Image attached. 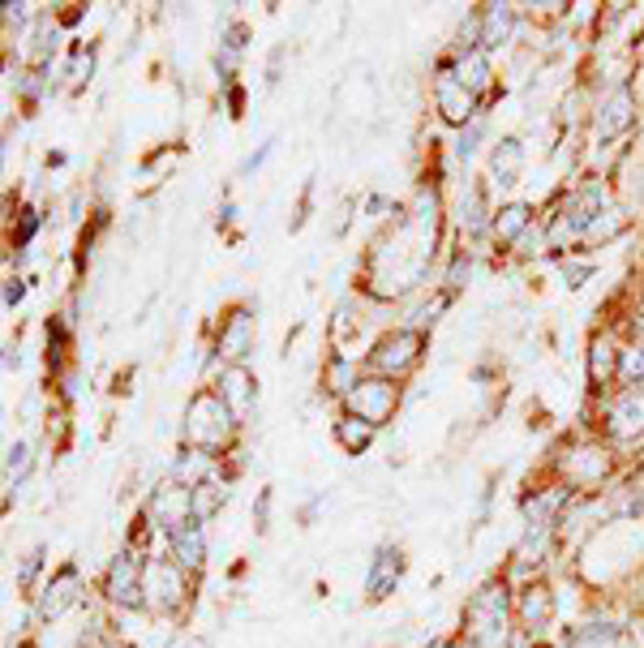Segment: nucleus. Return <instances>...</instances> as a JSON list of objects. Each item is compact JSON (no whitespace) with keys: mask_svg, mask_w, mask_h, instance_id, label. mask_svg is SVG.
Here are the masks:
<instances>
[{"mask_svg":"<svg viewBox=\"0 0 644 648\" xmlns=\"http://www.w3.org/2000/svg\"><path fill=\"white\" fill-rule=\"evenodd\" d=\"M464 636L473 648H511L516 640V598L507 593V580H486L464 601Z\"/></svg>","mask_w":644,"mask_h":648,"instance_id":"nucleus-1","label":"nucleus"},{"mask_svg":"<svg viewBox=\"0 0 644 648\" xmlns=\"http://www.w3.org/2000/svg\"><path fill=\"white\" fill-rule=\"evenodd\" d=\"M100 593L112 610L121 614H134V610H147V558L134 546H125L103 571Z\"/></svg>","mask_w":644,"mask_h":648,"instance_id":"nucleus-2","label":"nucleus"},{"mask_svg":"<svg viewBox=\"0 0 644 648\" xmlns=\"http://www.w3.org/2000/svg\"><path fill=\"white\" fill-rule=\"evenodd\" d=\"M194 598V576L181 571L168 554L163 558H147V610L159 618H177L185 614V605Z\"/></svg>","mask_w":644,"mask_h":648,"instance_id":"nucleus-3","label":"nucleus"},{"mask_svg":"<svg viewBox=\"0 0 644 648\" xmlns=\"http://www.w3.org/2000/svg\"><path fill=\"white\" fill-rule=\"evenodd\" d=\"M228 434H233V408L224 403V396H211V391L194 396L185 412V439L202 451H215Z\"/></svg>","mask_w":644,"mask_h":648,"instance_id":"nucleus-4","label":"nucleus"},{"mask_svg":"<svg viewBox=\"0 0 644 648\" xmlns=\"http://www.w3.org/2000/svg\"><path fill=\"white\" fill-rule=\"evenodd\" d=\"M87 601V584H82V571L69 562V567H60L56 576H52L48 584L35 593V605H31V614L39 618V623H60L69 610H78Z\"/></svg>","mask_w":644,"mask_h":648,"instance_id":"nucleus-5","label":"nucleus"},{"mask_svg":"<svg viewBox=\"0 0 644 648\" xmlns=\"http://www.w3.org/2000/svg\"><path fill=\"white\" fill-rule=\"evenodd\" d=\"M348 408H352V417H361V421H370V425L379 430L383 421L396 417L399 387L387 383V378H361V383L348 387Z\"/></svg>","mask_w":644,"mask_h":648,"instance_id":"nucleus-6","label":"nucleus"},{"mask_svg":"<svg viewBox=\"0 0 644 648\" xmlns=\"http://www.w3.org/2000/svg\"><path fill=\"white\" fill-rule=\"evenodd\" d=\"M597 219H601V190L597 185L576 190L572 198L563 202V211H558V219L550 228V241L558 246V241H572V237H585V232H594Z\"/></svg>","mask_w":644,"mask_h":648,"instance_id":"nucleus-7","label":"nucleus"},{"mask_svg":"<svg viewBox=\"0 0 644 648\" xmlns=\"http://www.w3.org/2000/svg\"><path fill=\"white\" fill-rule=\"evenodd\" d=\"M554 614H558V601H554V589L542 584V580H533V584H524L516 593V627L524 636L542 640L545 632L554 627Z\"/></svg>","mask_w":644,"mask_h":648,"instance_id":"nucleus-8","label":"nucleus"},{"mask_svg":"<svg viewBox=\"0 0 644 648\" xmlns=\"http://www.w3.org/2000/svg\"><path fill=\"white\" fill-rule=\"evenodd\" d=\"M404 580V549L396 542H383L365 567V601H387Z\"/></svg>","mask_w":644,"mask_h":648,"instance_id":"nucleus-9","label":"nucleus"},{"mask_svg":"<svg viewBox=\"0 0 644 648\" xmlns=\"http://www.w3.org/2000/svg\"><path fill=\"white\" fill-rule=\"evenodd\" d=\"M150 520H155V528H159L163 537H168L172 528L190 524V520H194V490H185V486H177V481L159 486V490L150 494Z\"/></svg>","mask_w":644,"mask_h":648,"instance_id":"nucleus-10","label":"nucleus"},{"mask_svg":"<svg viewBox=\"0 0 644 648\" xmlns=\"http://www.w3.org/2000/svg\"><path fill=\"white\" fill-rule=\"evenodd\" d=\"M417 356H421V336L417 331H396V336L379 340V349L370 352V365L379 374H404V370L417 365Z\"/></svg>","mask_w":644,"mask_h":648,"instance_id":"nucleus-11","label":"nucleus"},{"mask_svg":"<svg viewBox=\"0 0 644 648\" xmlns=\"http://www.w3.org/2000/svg\"><path fill=\"white\" fill-rule=\"evenodd\" d=\"M168 558H172L181 571L199 576L202 567H206V524L190 520V524L172 528V533H168Z\"/></svg>","mask_w":644,"mask_h":648,"instance_id":"nucleus-12","label":"nucleus"},{"mask_svg":"<svg viewBox=\"0 0 644 648\" xmlns=\"http://www.w3.org/2000/svg\"><path fill=\"white\" fill-rule=\"evenodd\" d=\"M632 121H636L632 91H628V87H619L610 100L601 103V112H597V143H614L619 134H628V129H632Z\"/></svg>","mask_w":644,"mask_h":648,"instance_id":"nucleus-13","label":"nucleus"},{"mask_svg":"<svg viewBox=\"0 0 644 648\" xmlns=\"http://www.w3.org/2000/svg\"><path fill=\"white\" fill-rule=\"evenodd\" d=\"M434 100H439V112H443L451 125H464L473 116V91L455 78V73H439L434 82Z\"/></svg>","mask_w":644,"mask_h":648,"instance_id":"nucleus-14","label":"nucleus"},{"mask_svg":"<svg viewBox=\"0 0 644 648\" xmlns=\"http://www.w3.org/2000/svg\"><path fill=\"white\" fill-rule=\"evenodd\" d=\"M215 477V455L202 447H185L177 459H172V481L185 486V490H199Z\"/></svg>","mask_w":644,"mask_h":648,"instance_id":"nucleus-15","label":"nucleus"},{"mask_svg":"<svg viewBox=\"0 0 644 648\" xmlns=\"http://www.w3.org/2000/svg\"><path fill=\"white\" fill-rule=\"evenodd\" d=\"M219 396L233 408V417H246L249 408L258 403V383H253V374H249L246 365H233V370H224V378H219Z\"/></svg>","mask_w":644,"mask_h":648,"instance_id":"nucleus-16","label":"nucleus"},{"mask_svg":"<svg viewBox=\"0 0 644 648\" xmlns=\"http://www.w3.org/2000/svg\"><path fill=\"white\" fill-rule=\"evenodd\" d=\"M524 172V147L516 138H502L495 150H490V177H495L498 190H511Z\"/></svg>","mask_w":644,"mask_h":648,"instance_id":"nucleus-17","label":"nucleus"},{"mask_svg":"<svg viewBox=\"0 0 644 648\" xmlns=\"http://www.w3.org/2000/svg\"><path fill=\"white\" fill-rule=\"evenodd\" d=\"M253 344V318H249L246 309H237L228 322H224V331H219V356L224 361H241Z\"/></svg>","mask_w":644,"mask_h":648,"instance_id":"nucleus-18","label":"nucleus"},{"mask_svg":"<svg viewBox=\"0 0 644 648\" xmlns=\"http://www.w3.org/2000/svg\"><path fill=\"white\" fill-rule=\"evenodd\" d=\"M511 31H516V9L511 4H486V13H482V48H502L511 39Z\"/></svg>","mask_w":644,"mask_h":648,"instance_id":"nucleus-19","label":"nucleus"},{"mask_svg":"<svg viewBox=\"0 0 644 648\" xmlns=\"http://www.w3.org/2000/svg\"><path fill=\"white\" fill-rule=\"evenodd\" d=\"M529 219H533V211L524 206V202H511V206H502L495 215V237L498 241H520L524 237V228H529Z\"/></svg>","mask_w":644,"mask_h":648,"instance_id":"nucleus-20","label":"nucleus"},{"mask_svg":"<svg viewBox=\"0 0 644 648\" xmlns=\"http://www.w3.org/2000/svg\"><path fill=\"white\" fill-rule=\"evenodd\" d=\"M44 567H48V549L35 546L22 562H18V571H13V584H18V593L22 598H35V589H39V576H44Z\"/></svg>","mask_w":644,"mask_h":648,"instance_id":"nucleus-21","label":"nucleus"},{"mask_svg":"<svg viewBox=\"0 0 644 648\" xmlns=\"http://www.w3.org/2000/svg\"><path fill=\"white\" fill-rule=\"evenodd\" d=\"M224 507H228V490H224L219 481H206V486L194 490V520H199V524H211Z\"/></svg>","mask_w":644,"mask_h":648,"instance_id":"nucleus-22","label":"nucleus"},{"mask_svg":"<svg viewBox=\"0 0 644 648\" xmlns=\"http://www.w3.org/2000/svg\"><path fill=\"white\" fill-rule=\"evenodd\" d=\"M336 439H340V447L344 451L361 455V451L370 447V439H374V425H370V421H361V417H344V421L336 425Z\"/></svg>","mask_w":644,"mask_h":648,"instance_id":"nucleus-23","label":"nucleus"},{"mask_svg":"<svg viewBox=\"0 0 644 648\" xmlns=\"http://www.w3.org/2000/svg\"><path fill=\"white\" fill-rule=\"evenodd\" d=\"M31 464H35L31 443H13V447H9V459H4V490H18V486L31 477Z\"/></svg>","mask_w":644,"mask_h":648,"instance_id":"nucleus-24","label":"nucleus"},{"mask_svg":"<svg viewBox=\"0 0 644 648\" xmlns=\"http://www.w3.org/2000/svg\"><path fill=\"white\" fill-rule=\"evenodd\" d=\"M614 640H623V627H619V623H589V627H580V632L563 636V645H572V648H580V645H614Z\"/></svg>","mask_w":644,"mask_h":648,"instance_id":"nucleus-25","label":"nucleus"},{"mask_svg":"<svg viewBox=\"0 0 644 648\" xmlns=\"http://www.w3.org/2000/svg\"><path fill=\"white\" fill-rule=\"evenodd\" d=\"M460 82H464L468 91H486V87H490V60H486V52L460 56Z\"/></svg>","mask_w":644,"mask_h":648,"instance_id":"nucleus-26","label":"nucleus"},{"mask_svg":"<svg viewBox=\"0 0 644 648\" xmlns=\"http://www.w3.org/2000/svg\"><path fill=\"white\" fill-rule=\"evenodd\" d=\"M610 417H614V430H623V434L641 430V425H644V396L641 399L628 396L623 403H619V408H614V412H610Z\"/></svg>","mask_w":644,"mask_h":648,"instance_id":"nucleus-27","label":"nucleus"},{"mask_svg":"<svg viewBox=\"0 0 644 648\" xmlns=\"http://www.w3.org/2000/svg\"><path fill=\"white\" fill-rule=\"evenodd\" d=\"M460 219H464V228H468V232H477V228L486 224V202H482V190H477V185L468 190V202L460 206Z\"/></svg>","mask_w":644,"mask_h":648,"instance_id":"nucleus-28","label":"nucleus"},{"mask_svg":"<svg viewBox=\"0 0 644 648\" xmlns=\"http://www.w3.org/2000/svg\"><path fill=\"white\" fill-rule=\"evenodd\" d=\"M623 378H628V383H641L644 378V344L623 352Z\"/></svg>","mask_w":644,"mask_h":648,"instance_id":"nucleus-29","label":"nucleus"},{"mask_svg":"<svg viewBox=\"0 0 644 648\" xmlns=\"http://www.w3.org/2000/svg\"><path fill=\"white\" fill-rule=\"evenodd\" d=\"M610 344H606V340H597L594 344V378H606V374H610Z\"/></svg>","mask_w":644,"mask_h":648,"instance_id":"nucleus-30","label":"nucleus"},{"mask_svg":"<svg viewBox=\"0 0 644 648\" xmlns=\"http://www.w3.org/2000/svg\"><path fill=\"white\" fill-rule=\"evenodd\" d=\"M439 648H473L468 640H447V645H439Z\"/></svg>","mask_w":644,"mask_h":648,"instance_id":"nucleus-31","label":"nucleus"},{"mask_svg":"<svg viewBox=\"0 0 644 648\" xmlns=\"http://www.w3.org/2000/svg\"><path fill=\"white\" fill-rule=\"evenodd\" d=\"M434 648H439V645H434Z\"/></svg>","mask_w":644,"mask_h":648,"instance_id":"nucleus-32","label":"nucleus"}]
</instances>
